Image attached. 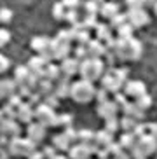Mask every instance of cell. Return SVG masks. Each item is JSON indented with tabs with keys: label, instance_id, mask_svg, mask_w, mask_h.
<instances>
[{
	"label": "cell",
	"instance_id": "cb8c5ba5",
	"mask_svg": "<svg viewBox=\"0 0 157 159\" xmlns=\"http://www.w3.org/2000/svg\"><path fill=\"white\" fill-rule=\"evenodd\" d=\"M2 133H4V135H9L11 138H12V136H19L18 122L14 121V119H7V117H5L4 121H2Z\"/></svg>",
	"mask_w": 157,
	"mask_h": 159
},
{
	"label": "cell",
	"instance_id": "ab89813d",
	"mask_svg": "<svg viewBox=\"0 0 157 159\" xmlns=\"http://www.w3.org/2000/svg\"><path fill=\"white\" fill-rule=\"evenodd\" d=\"M65 19L72 25H78L80 23V18H78V11L77 9H66V16Z\"/></svg>",
	"mask_w": 157,
	"mask_h": 159
},
{
	"label": "cell",
	"instance_id": "bcb514c9",
	"mask_svg": "<svg viewBox=\"0 0 157 159\" xmlns=\"http://www.w3.org/2000/svg\"><path fill=\"white\" fill-rule=\"evenodd\" d=\"M9 40H11V33H9V30L0 28V47L7 46V44H9Z\"/></svg>",
	"mask_w": 157,
	"mask_h": 159
},
{
	"label": "cell",
	"instance_id": "d6986e66",
	"mask_svg": "<svg viewBox=\"0 0 157 159\" xmlns=\"http://www.w3.org/2000/svg\"><path fill=\"white\" fill-rule=\"evenodd\" d=\"M18 119L21 122H26V124H30V122L35 119V110L32 108V103H21V105H19Z\"/></svg>",
	"mask_w": 157,
	"mask_h": 159
},
{
	"label": "cell",
	"instance_id": "5bb4252c",
	"mask_svg": "<svg viewBox=\"0 0 157 159\" xmlns=\"http://www.w3.org/2000/svg\"><path fill=\"white\" fill-rule=\"evenodd\" d=\"M60 68H61V74H63V75H68V77H72V75L78 74V68H80V60H77L75 56H74V58L66 56L65 60H61Z\"/></svg>",
	"mask_w": 157,
	"mask_h": 159
},
{
	"label": "cell",
	"instance_id": "f546056e",
	"mask_svg": "<svg viewBox=\"0 0 157 159\" xmlns=\"http://www.w3.org/2000/svg\"><path fill=\"white\" fill-rule=\"evenodd\" d=\"M37 91L42 94V96H44V94L52 93V91H54V82H52V80H49V79H46V77H42L40 82H38Z\"/></svg>",
	"mask_w": 157,
	"mask_h": 159
},
{
	"label": "cell",
	"instance_id": "d6a6232c",
	"mask_svg": "<svg viewBox=\"0 0 157 159\" xmlns=\"http://www.w3.org/2000/svg\"><path fill=\"white\" fill-rule=\"evenodd\" d=\"M72 119L74 117L70 116V114H56V119H54V126H72Z\"/></svg>",
	"mask_w": 157,
	"mask_h": 159
},
{
	"label": "cell",
	"instance_id": "4dcf8cb0",
	"mask_svg": "<svg viewBox=\"0 0 157 159\" xmlns=\"http://www.w3.org/2000/svg\"><path fill=\"white\" fill-rule=\"evenodd\" d=\"M136 124H138V121H136L134 117L124 116L122 119H120V129H124V131H133Z\"/></svg>",
	"mask_w": 157,
	"mask_h": 159
},
{
	"label": "cell",
	"instance_id": "f1b7e54d",
	"mask_svg": "<svg viewBox=\"0 0 157 159\" xmlns=\"http://www.w3.org/2000/svg\"><path fill=\"white\" fill-rule=\"evenodd\" d=\"M112 37V26L110 25H105V23H98L96 25V39L100 40H108Z\"/></svg>",
	"mask_w": 157,
	"mask_h": 159
},
{
	"label": "cell",
	"instance_id": "2e32d148",
	"mask_svg": "<svg viewBox=\"0 0 157 159\" xmlns=\"http://www.w3.org/2000/svg\"><path fill=\"white\" fill-rule=\"evenodd\" d=\"M18 93V84L11 79L0 80V100H9L12 94Z\"/></svg>",
	"mask_w": 157,
	"mask_h": 159
},
{
	"label": "cell",
	"instance_id": "5b68a950",
	"mask_svg": "<svg viewBox=\"0 0 157 159\" xmlns=\"http://www.w3.org/2000/svg\"><path fill=\"white\" fill-rule=\"evenodd\" d=\"M70 42H72V35L70 30H61L54 39H51V51L54 60H65L70 54Z\"/></svg>",
	"mask_w": 157,
	"mask_h": 159
},
{
	"label": "cell",
	"instance_id": "6da1fadb",
	"mask_svg": "<svg viewBox=\"0 0 157 159\" xmlns=\"http://www.w3.org/2000/svg\"><path fill=\"white\" fill-rule=\"evenodd\" d=\"M115 54L119 60L124 61H133L141 56V44L134 37L129 39H119L117 37V46H115Z\"/></svg>",
	"mask_w": 157,
	"mask_h": 159
},
{
	"label": "cell",
	"instance_id": "7402d4cb",
	"mask_svg": "<svg viewBox=\"0 0 157 159\" xmlns=\"http://www.w3.org/2000/svg\"><path fill=\"white\" fill-rule=\"evenodd\" d=\"M30 46H32L33 51H37L38 54H40L42 51H46V49H49V47H51V39H47L46 35H37V37L32 39Z\"/></svg>",
	"mask_w": 157,
	"mask_h": 159
},
{
	"label": "cell",
	"instance_id": "83f0119b",
	"mask_svg": "<svg viewBox=\"0 0 157 159\" xmlns=\"http://www.w3.org/2000/svg\"><path fill=\"white\" fill-rule=\"evenodd\" d=\"M52 142H54V147L58 150H68L70 147H72V142H70V138L65 135V133L56 135L54 138H52Z\"/></svg>",
	"mask_w": 157,
	"mask_h": 159
},
{
	"label": "cell",
	"instance_id": "e7e4bbea",
	"mask_svg": "<svg viewBox=\"0 0 157 159\" xmlns=\"http://www.w3.org/2000/svg\"><path fill=\"white\" fill-rule=\"evenodd\" d=\"M89 159H91V157H89Z\"/></svg>",
	"mask_w": 157,
	"mask_h": 159
},
{
	"label": "cell",
	"instance_id": "680465c9",
	"mask_svg": "<svg viewBox=\"0 0 157 159\" xmlns=\"http://www.w3.org/2000/svg\"><path fill=\"white\" fill-rule=\"evenodd\" d=\"M114 159H131V154H128L126 150H122V152H119L117 156H114Z\"/></svg>",
	"mask_w": 157,
	"mask_h": 159
},
{
	"label": "cell",
	"instance_id": "8992f818",
	"mask_svg": "<svg viewBox=\"0 0 157 159\" xmlns=\"http://www.w3.org/2000/svg\"><path fill=\"white\" fill-rule=\"evenodd\" d=\"M35 142H32L30 138H21V136H12L9 140V150L12 156H18V157H28L35 149Z\"/></svg>",
	"mask_w": 157,
	"mask_h": 159
},
{
	"label": "cell",
	"instance_id": "9f6ffc18",
	"mask_svg": "<svg viewBox=\"0 0 157 159\" xmlns=\"http://www.w3.org/2000/svg\"><path fill=\"white\" fill-rule=\"evenodd\" d=\"M148 135H152L157 140V122H150L148 124Z\"/></svg>",
	"mask_w": 157,
	"mask_h": 159
},
{
	"label": "cell",
	"instance_id": "816d5d0a",
	"mask_svg": "<svg viewBox=\"0 0 157 159\" xmlns=\"http://www.w3.org/2000/svg\"><path fill=\"white\" fill-rule=\"evenodd\" d=\"M94 98H98V102H100V103L105 102V100H108V91H106L105 88L96 89V96H94Z\"/></svg>",
	"mask_w": 157,
	"mask_h": 159
},
{
	"label": "cell",
	"instance_id": "ee69618b",
	"mask_svg": "<svg viewBox=\"0 0 157 159\" xmlns=\"http://www.w3.org/2000/svg\"><path fill=\"white\" fill-rule=\"evenodd\" d=\"M89 56V52H87V46H84V44H78V47L75 49V58L77 60H86V58Z\"/></svg>",
	"mask_w": 157,
	"mask_h": 159
},
{
	"label": "cell",
	"instance_id": "7a4b0ae2",
	"mask_svg": "<svg viewBox=\"0 0 157 159\" xmlns=\"http://www.w3.org/2000/svg\"><path fill=\"white\" fill-rule=\"evenodd\" d=\"M103 70H105V63H103L100 58H92L87 56L86 60L80 61V68H78V74L80 77L89 82H96V80L101 79Z\"/></svg>",
	"mask_w": 157,
	"mask_h": 159
},
{
	"label": "cell",
	"instance_id": "11a10c76",
	"mask_svg": "<svg viewBox=\"0 0 157 159\" xmlns=\"http://www.w3.org/2000/svg\"><path fill=\"white\" fill-rule=\"evenodd\" d=\"M126 4L129 5V7H143L145 0H126Z\"/></svg>",
	"mask_w": 157,
	"mask_h": 159
},
{
	"label": "cell",
	"instance_id": "74e56055",
	"mask_svg": "<svg viewBox=\"0 0 157 159\" xmlns=\"http://www.w3.org/2000/svg\"><path fill=\"white\" fill-rule=\"evenodd\" d=\"M78 140L82 143H92L94 142V133L91 129H80L78 131Z\"/></svg>",
	"mask_w": 157,
	"mask_h": 159
},
{
	"label": "cell",
	"instance_id": "d590c367",
	"mask_svg": "<svg viewBox=\"0 0 157 159\" xmlns=\"http://www.w3.org/2000/svg\"><path fill=\"white\" fill-rule=\"evenodd\" d=\"M96 18H98V14H86V18H84L82 21H80V23H82L84 28H87V30L96 28V25H98Z\"/></svg>",
	"mask_w": 157,
	"mask_h": 159
},
{
	"label": "cell",
	"instance_id": "03108f58",
	"mask_svg": "<svg viewBox=\"0 0 157 159\" xmlns=\"http://www.w3.org/2000/svg\"><path fill=\"white\" fill-rule=\"evenodd\" d=\"M0 159H2V157H0Z\"/></svg>",
	"mask_w": 157,
	"mask_h": 159
},
{
	"label": "cell",
	"instance_id": "f35d334b",
	"mask_svg": "<svg viewBox=\"0 0 157 159\" xmlns=\"http://www.w3.org/2000/svg\"><path fill=\"white\" fill-rule=\"evenodd\" d=\"M136 105H138L141 110H147V108L152 105V98L145 93V94H141V96H138V98H136Z\"/></svg>",
	"mask_w": 157,
	"mask_h": 159
},
{
	"label": "cell",
	"instance_id": "836d02e7",
	"mask_svg": "<svg viewBox=\"0 0 157 159\" xmlns=\"http://www.w3.org/2000/svg\"><path fill=\"white\" fill-rule=\"evenodd\" d=\"M126 23H128V14H120V12H117V14L110 19V26L112 28H115V30L120 28V26L126 25Z\"/></svg>",
	"mask_w": 157,
	"mask_h": 159
},
{
	"label": "cell",
	"instance_id": "ac0fdd59",
	"mask_svg": "<svg viewBox=\"0 0 157 159\" xmlns=\"http://www.w3.org/2000/svg\"><path fill=\"white\" fill-rule=\"evenodd\" d=\"M120 110L124 112V116L134 117L136 121H141V119H143V112H145V110H141V108L136 105V102H126L124 105L120 107Z\"/></svg>",
	"mask_w": 157,
	"mask_h": 159
},
{
	"label": "cell",
	"instance_id": "ffe728a7",
	"mask_svg": "<svg viewBox=\"0 0 157 159\" xmlns=\"http://www.w3.org/2000/svg\"><path fill=\"white\" fill-rule=\"evenodd\" d=\"M105 51H106L105 42L100 40V39H94V40H91V42L87 44V52H89V56H92V58L105 56Z\"/></svg>",
	"mask_w": 157,
	"mask_h": 159
},
{
	"label": "cell",
	"instance_id": "4316f807",
	"mask_svg": "<svg viewBox=\"0 0 157 159\" xmlns=\"http://www.w3.org/2000/svg\"><path fill=\"white\" fill-rule=\"evenodd\" d=\"M61 68H60V65H54V63H47V66H46V70H44V77L46 79H49V80H52V82H56V80L61 77Z\"/></svg>",
	"mask_w": 157,
	"mask_h": 159
},
{
	"label": "cell",
	"instance_id": "8d00e7d4",
	"mask_svg": "<svg viewBox=\"0 0 157 159\" xmlns=\"http://www.w3.org/2000/svg\"><path fill=\"white\" fill-rule=\"evenodd\" d=\"M105 129H108L110 133H115L117 129H120V121L117 119V117L105 119Z\"/></svg>",
	"mask_w": 157,
	"mask_h": 159
},
{
	"label": "cell",
	"instance_id": "c3c4849f",
	"mask_svg": "<svg viewBox=\"0 0 157 159\" xmlns=\"http://www.w3.org/2000/svg\"><path fill=\"white\" fill-rule=\"evenodd\" d=\"M106 149H108V152H110L112 156H117L119 152H122V150H124V149H122V145H120L119 142H117V143H115V142H112Z\"/></svg>",
	"mask_w": 157,
	"mask_h": 159
},
{
	"label": "cell",
	"instance_id": "8fae6325",
	"mask_svg": "<svg viewBox=\"0 0 157 159\" xmlns=\"http://www.w3.org/2000/svg\"><path fill=\"white\" fill-rule=\"evenodd\" d=\"M147 93V86L141 82V80H126L124 84V94L128 98H138L141 94Z\"/></svg>",
	"mask_w": 157,
	"mask_h": 159
},
{
	"label": "cell",
	"instance_id": "6125c7cd",
	"mask_svg": "<svg viewBox=\"0 0 157 159\" xmlns=\"http://www.w3.org/2000/svg\"><path fill=\"white\" fill-rule=\"evenodd\" d=\"M0 121H4V110L0 108Z\"/></svg>",
	"mask_w": 157,
	"mask_h": 159
},
{
	"label": "cell",
	"instance_id": "94428289",
	"mask_svg": "<svg viewBox=\"0 0 157 159\" xmlns=\"http://www.w3.org/2000/svg\"><path fill=\"white\" fill-rule=\"evenodd\" d=\"M145 4H150V5H154V4H155V0H145Z\"/></svg>",
	"mask_w": 157,
	"mask_h": 159
},
{
	"label": "cell",
	"instance_id": "d4e9b609",
	"mask_svg": "<svg viewBox=\"0 0 157 159\" xmlns=\"http://www.w3.org/2000/svg\"><path fill=\"white\" fill-rule=\"evenodd\" d=\"M136 142H138V136L134 135L133 131H124V133L120 135L119 143L122 145V149L124 150H131L134 145H136Z\"/></svg>",
	"mask_w": 157,
	"mask_h": 159
},
{
	"label": "cell",
	"instance_id": "db71d44e",
	"mask_svg": "<svg viewBox=\"0 0 157 159\" xmlns=\"http://www.w3.org/2000/svg\"><path fill=\"white\" fill-rule=\"evenodd\" d=\"M42 154L46 159H51L52 156H56V147H46V149L42 150Z\"/></svg>",
	"mask_w": 157,
	"mask_h": 159
},
{
	"label": "cell",
	"instance_id": "be15d7a7",
	"mask_svg": "<svg viewBox=\"0 0 157 159\" xmlns=\"http://www.w3.org/2000/svg\"><path fill=\"white\" fill-rule=\"evenodd\" d=\"M154 11H155V14H157V0H155V4H154Z\"/></svg>",
	"mask_w": 157,
	"mask_h": 159
},
{
	"label": "cell",
	"instance_id": "1f68e13d",
	"mask_svg": "<svg viewBox=\"0 0 157 159\" xmlns=\"http://www.w3.org/2000/svg\"><path fill=\"white\" fill-rule=\"evenodd\" d=\"M133 30H134V26L128 21L120 28H117V35H119V39H129V37H133Z\"/></svg>",
	"mask_w": 157,
	"mask_h": 159
},
{
	"label": "cell",
	"instance_id": "277c9868",
	"mask_svg": "<svg viewBox=\"0 0 157 159\" xmlns=\"http://www.w3.org/2000/svg\"><path fill=\"white\" fill-rule=\"evenodd\" d=\"M94 96H96V89H94L92 82H89V80L80 79V80H77V82L72 84L70 98L74 100L75 103H87V102H91Z\"/></svg>",
	"mask_w": 157,
	"mask_h": 159
},
{
	"label": "cell",
	"instance_id": "3957f363",
	"mask_svg": "<svg viewBox=\"0 0 157 159\" xmlns=\"http://www.w3.org/2000/svg\"><path fill=\"white\" fill-rule=\"evenodd\" d=\"M128 74L129 72L126 68H110L106 74L101 75V86L108 93H117L124 88L126 80H128Z\"/></svg>",
	"mask_w": 157,
	"mask_h": 159
},
{
	"label": "cell",
	"instance_id": "44dd1931",
	"mask_svg": "<svg viewBox=\"0 0 157 159\" xmlns=\"http://www.w3.org/2000/svg\"><path fill=\"white\" fill-rule=\"evenodd\" d=\"M114 142V133H110L108 129H100L94 133V143L98 147H108Z\"/></svg>",
	"mask_w": 157,
	"mask_h": 159
},
{
	"label": "cell",
	"instance_id": "52a82bcc",
	"mask_svg": "<svg viewBox=\"0 0 157 159\" xmlns=\"http://www.w3.org/2000/svg\"><path fill=\"white\" fill-rule=\"evenodd\" d=\"M54 119H56L54 108L49 107V105L44 103V102L38 103L37 108H35V121L44 124L46 128H49V126H54Z\"/></svg>",
	"mask_w": 157,
	"mask_h": 159
},
{
	"label": "cell",
	"instance_id": "60d3db41",
	"mask_svg": "<svg viewBox=\"0 0 157 159\" xmlns=\"http://www.w3.org/2000/svg\"><path fill=\"white\" fill-rule=\"evenodd\" d=\"M86 14H100V4L94 0L86 2Z\"/></svg>",
	"mask_w": 157,
	"mask_h": 159
},
{
	"label": "cell",
	"instance_id": "30bf717a",
	"mask_svg": "<svg viewBox=\"0 0 157 159\" xmlns=\"http://www.w3.org/2000/svg\"><path fill=\"white\" fill-rule=\"evenodd\" d=\"M136 147H138L140 150H141V154L145 156V157H148V156H152L154 152H157V140L154 138L152 135H143L140 136L138 142H136Z\"/></svg>",
	"mask_w": 157,
	"mask_h": 159
},
{
	"label": "cell",
	"instance_id": "b9f144b4",
	"mask_svg": "<svg viewBox=\"0 0 157 159\" xmlns=\"http://www.w3.org/2000/svg\"><path fill=\"white\" fill-rule=\"evenodd\" d=\"M133 133L136 136H143V135H147L148 133V124H145V122H141V121H138V124L134 126V129H133Z\"/></svg>",
	"mask_w": 157,
	"mask_h": 159
},
{
	"label": "cell",
	"instance_id": "6f0895ef",
	"mask_svg": "<svg viewBox=\"0 0 157 159\" xmlns=\"http://www.w3.org/2000/svg\"><path fill=\"white\" fill-rule=\"evenodd\" d=\"M28 159H44V154H42V152H38V150H33L32 154L28 156Z\"/></svg>",
	"mask_w": 157,
	"mask_h": 159
},
{
	"label": "cell",
	"instance_id": "603a6c76",
	"mask_svg": "<svg viewBox=\"0 0 157 159\" xmlns=\"http://www.w3.org/2000/svg\"><path fill=\"white\" fill-rule=\"evenodd\" d=\"M30 68H28V65H19L16 70H14V82L18 86L21 84H26L28 79H30Z\"/></svg>",
	"mask_w": 157,
	"mask_h": 159
},
{
	"label": "cell",
	"instance_id": "681fc988",
	"mask_svg": "<svg viewBox=\"0 0 157 159\" xmlns=\"http://www.w3.org/2000/svg\"><path fill=\"white\" fill-rule=\"evenodd\" d=\"M42 100V94L38 91H32V94L28 96V103H32V105H38Z\"/></svg>",
	"mask_w": 157,
	"mask_h": 159
},
{
	"label": "cell",
	"instance_id": "4fadbf2b",
	"mask_svg": "<svg viewBox=\"0 0 157 159\" xmlns=\"http://www.w3.org/2000/svg\"><path fill=\"white\" fill-rule=\"evenodd\" d=\"M46 129L47 128L44 126V124H40V122H30L28 124V138L32 142H35V143H40L44 138H46Z\"/></svg>",
	"mask_w": 157,
	"mask_h": 159
},
{
	"label": "cell",
	"instance_id": "7c38bea8",
	"mask_svg": "<svg viewBox=\"0 0 157 159\" xmlns=\"http://www.w3.org/2000/svg\"><path fill=\"white\" fill-rule=\"evenodd\" d=\"M119 105H117L114 100H105L98 105V114L103 117V119H110V117H117L119 114Z\"/></svg>",
	"mask_w": 157,
	"mask_h": 159
},
{
	"label": "cell",
	"instance_id": "9a60e30c",
	"mask_svg": "<svg viewBox=\"0 0 157 159\" xmlns=\"http://www.w3.org/2000/svg\"><path fill=\"white\" fill-rule=\"evenodd\" d=\"M56 82H58V84H56V88H54V94L60 100L61 98H68V96H70V89H72L70 77H68V75H63V77H60Z\"/></svg>",
	"mask_w": 157,
	"mask_h": 159
},
{
	"label": "cell",
	"instance_id": "f5cc1de1",
	"mask_svg": "<svg viewBox=\"0 0 157 159\" xmlns=\"http://www.w3.org/2000/svg\"><path fill=\"white\" fill-rule=\"evenodd\" d=\"M78 4L80 0H63V5L66 9H78Z\"/></svg>",
	"mask_w": 157,
	"mask_h": 159
},
{
	"label": "cell",
	"instance_id": "ba28073f",
	"mask_svg": "<svg viewBox=\"0 0 157 159\" xmlns=\"http://www.w3.org/2000/svg\"><path fill=\"white\" fill-rule=\"evenodd\" d=\"M98 145L92 142V143H75L74 147L68 149V156L70 159H89L92 154H96Z\"/></svg>",
	"mask_w": 157,
	"mask_h": 159
},
{
	"label": "cell",
	"instance_id": "91938a15",
	"mask_svg": "<svg viewBox=\"0 0 157 159\" xmlns=\"http://www.w3.org/2000/svg\"><path fill=\"white\" fill-rule=\"evenodd\" d=\"M51 159H70V157H66V156H60V154H56V156H52Z\"/></svg>",
	"mask_w": 157,
	"mask_h": 159
},
{
	"label": "cell",
	"instance_id": "f907efd6",
	"mask_svg": "<svg viewBox=\"0 0 157 159\" xmlns=\"http://www.w3.org/2000/svg\"><path fill=\"white\" fill-rule=\"evenodd\" d=\"M7 70H9V58L0 52V74H4Z\"/></svg>",
	"mask_w": 157,
	"mask_h": 159
},
{
	"label": "cell",
	"instance_id": "9c48e42d",
	"mask_svg": "<svg viewBox=\"0 0 157 159\" xmlns=\"http://www.w3.org/2000/svg\"><path fill=\"white\" fill-rule=\"evenodd\" d=\"M128 21L133 25L134 28H141L145 25H148V14L143 7H129L128 11Z\"/></svg>",
	"mask_w": 157,
	"mask_h": 159
},
{
	"label": "cell",
	"instance_id": "f6af8a7d",
	"mask_svg": "<svg viewBox=\"0 0 157 159\" xmlns=\"http://www.w3.org/2000/svg\"><path fill=\"white\" fill-rule=\"evenodd\" d=\"M11 19H12V11L4 7V9H0V21L2 23H9Z\"/></svg>",
	"mask_w": 157,
	"mask_h": 159
},
{
	"label": "cell",
	"instance_id": "e575fe53",
	"mask_svg": "<svg viewBox=\"0 0 157 159\" xmlns=\"http://www.w3.org/2000/svg\"><path fill=\"white\" fill-rule=\"evenodd\" d=\"M52 16L56 19H65L66 16V7L63 5V2H56L54 7H52Z\"/></svg>",
	"mask_w": 157,
	"mask_h": 159
},
{
	"label": "cell",
	"instance_id": "7bdbcfd3",
	"mask_svg": "<svg viewBox=\"0 0 157 159\" xmlns=\"http://www.w3.org/2000/svg\"><path fill=\"white\" fill-rule=\"evenodd\" d=\"M44 103H47L49 107L56 108V105L60 103V98H58L54 94V91H52V93H49V94H44Z\"/></svg>",
	"mask_w": 157,
	"mask_h": 159
},
{
	"label": "cell",
	"instance_id": "e0dca14e",
	"mask_svg": "<svg viewBox=\"0 0 157 159\" xmlns=\"http://www.w3.org/2000/svg\"><path fill=\"white\" fill-rule=\"evenodd\" d=\"M47 66V61L44 60V58L38 54V56H33L30 58V61H28V68H30V72L35 75H38V77H44V70H46Z\"/></svg>",
	"mask_w": 157,
	"mask_h": 159
},
{
	"label": "cell",
	"instance_id": "484cf974",
	"mask_svg": "<svg viewBox=\"0 0 157 159\" xmlns=\"http://www.w3.org/2000/svg\"><path fill=\"white\" fill-rule=\"evenodd\" d=\"M117 12H119V5L114 4V2H103V4L100 5V14L105 19H112Z\"/></svg>",
	"mask_w": 157,
	"mask_h": 159
},
{
	"label": "cell",
	"instance_id": "7dc6e473",
	"mask_svg": "<svg viewBox=\"0 0 157 159\" xmlns=\"http://www.w3.org/2000/svg\"><path fill=\"white\" fill-rule=\"evenodd\" d=\"M63 133H65V135L70 138V142H75V140H78V131H75L72 126H66Z\"/></svg>",
	"mask_w": 157,
	"mask_h": 159
}]
</instances>
